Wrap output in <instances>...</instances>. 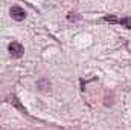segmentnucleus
<instances>
[{
  "label": "nucleus",
  "instance_id": "f257e3e1",
  "mask_svg": "<svg viewBox=\"0 0 131 130\" xmlns=\"http://www.w3.org/2000/svg\"><path fill=\"white\" fill-rule=\"evenodd\" d=\"M8 51H9V55H11L12 58H20V57H23V54H25V48H23V44L18 43V41L9 43Z\"/></svg>",
  "mask_w": 131,
  "mask_h": 130
},
{
  "label": "nucleus",
  "instance_id": "f03ea898",
  "mask_svg": "<svg viewBox=\"0 0 131 130\" xmlns=\"http://www.w3.org/2000/svg\"><path fill=\"white\" fill-rule=\"evenodd\" d=\"M9 14H11V17L15 20V22H23L25 18H26V11L23 9V8H20V6H12L11 9H9Z\"/></svg>",
  "mask_w": 131,
  "mask_h": 130
},
{
  "label": "nucleus",
  "instance_id": "7ed1b4c3",
  "mask_svg": "<svg viewBox=\"0 0 131 130\" xmlns=\"http://www.w3.org/2000/svg\"><path fill=\"white\" fill-rule=\"evenodd\" d=\"M119 23H121L124 28L131 29V17H124V18H121V20H119Z\"/></svg>",
  "mask_w": 131,
  "mask_h": 130
}]
</instances>
